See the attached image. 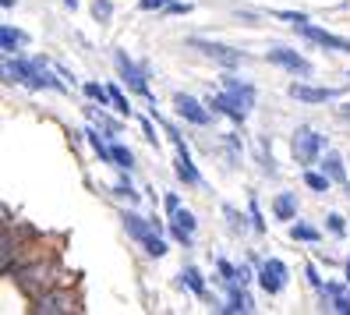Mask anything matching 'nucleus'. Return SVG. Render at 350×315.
Instances as JSON below:
<instances>
[{"label":"nucleus","instance_id":"obj_1","mask_svg":"<svg viewBox=\"0 0 350 315\" xmlns=\"http://www.w3.org/2000/svg\"><path fill=\"white\" fill-rule=\"evenodd\" d=\"M120 220H124V230H128V234H131V238H135L142 248L149 251L152 259H163V255L170 251V248H167V241L159 238V227H156V220L138 216L135 209H124V216H120Z\"/></svg>","mask_w":350,"mask_h":315},{"label":"nucleus","instance_id":"obj_2","mask_svg":"<svg viewBox=\"0 0 350 315\" xmlns=\"http://www.w3.org/2000/svg\"><path fill=\"white\" fill-rule=\"evenodd\" d=\"M113 64H117V75H120V81L135 92V96H142V99H149V103H156V96H152V89H149V71L146 68H138L135 60L124 53V50H113Z\"/></svg>","mask_w":350,"mask_h":315},{"label":"nucleus","instance_id":"obj_3","mask_svg":"<svg viewBox=\"0 0 350 315\" xmlns=\"http://www.w3.org/2000/svg\"><path fill=\"white\" fill-rule=\"evenodd\" d=\"M291 149H294V160H297L301 166H312V163H319L322 153H325V135H319L315 128H297Z\"/></svg>","mask_w":350,"mask_h":315},{"label":"nucleus","instance_id":"obj_4","mask_svg":"<svg viewBox=\"0 0 350 315\" xmlns=\"http://www.w3.org/2000/svg\"><path fill=\"white\" fill-rule=\"evenodd\" d=\"M188 47L202 50L205 57H213L216 64H223V68H237V64H244V60H248L241 50H234V47H223V43H216V39H202V36H191V39H188Z\"/></svg>","mask_w":350,"mask_h":315},{"label":"nucleus","instance_id":"obj_5","mask_svg":"<svg viewBox=\"0 0 350 315\" xmlns=\"http://www.w3.org/2000/svg\"><path fill=\"white\" fill-rule=\"evenodd\" d=\"M205 103H209L213 114H219V117H226V121H234L237 128H244V121H248V107H244L241 96H234L230 89H226V92H213Z\"/></svg>","mask_w":350,"mask_h":315},{"label":"nucleus","instance_id":"obj_6","mask_svg":"<svg viewBox=\"0 0 350 315\" xmlns=\"http://www.w3.org/2000/svg\"><path fill=\"white\" fill-rule=\"evenodd\" d=\"M286 280H291V269H286V262H280V259H265V262H258V287L269 294V298L286 287Z\"/></svg>","mask_w":350,"mask_h":315},{"label":"nucleus","instance_id":"obj_7","mask_svg":"<svg viewBox=\"0 0 350 315\" xmlns=\"http://www.w3.org/2000/svg\"><path fill=\"white\" fill-rule=\"evenodd\" d=\"M174 107H177V114L188 121V124H195V128H205V124L213 121L209 103H198V99L188 96V92H177V96H174Z\"/></svg>","mask_w":350,"mask_h":315},{"label":"nucleus","instance_id":"obj_8","mask_svg":"<svg viewBox=\"0 0 350 315\" xmlns=\"http://www.w3.org/2000/svg\"><path fill=\"white\" fill-rule=\"evenodd\" d=\"M195 230H198V220H195V213L191 209H174L170 213V234H174V241L177 244H184V248H191L195 244Z\"/></svg>","mask_w":350,"mask_h":315},{"label":"nucleus","instance_id":"obj_9","mask_svg":"<svg viewBox=\"0 0 350 315\" xmlns=\"http://www.w3.org/2000/svg\"><path fill=\"white\" fill-rule=\"evenodd\" d=\"M75 305H71V298H68V294L64 290H43V294H36V298H32V312L36 315H68Z\"/></svg>","mask_w":350,"mask_h":315},{"label":"nucleus","instance_id":"obj_10","mask_svg":"<svg viewBox=\"0 0 350 315\" xmlns=\"http://www.w3.org/2000/svg\"><path fill=\"white\" fill-rule=\"evenodd\" d=\"M223 287H226V305H216V312H255V301H252V294L244 290V284H237V280H223Z\"/></svg>","mask_w":350,"mask_h":315},{"label":"nucleus","instance_id":"obj_11","mask_svg":"<svg viewBox=\"0 0 350 315\" xmlns=\"http://www.w3.org/2000/svg\"><path fill=\"white\" fill-rule=\"evenodd\" d=\"M269 64H280L283 71L301 75V78H312V64H308V60H304L297 50H283V47L269 50Z\"/></svg>","mask_w":350,"mask_h":315},{"label":"nucleus","instance_id":"obj_12","mask_svg":"<svg viewBox=\"0 0 350 315\" xmlns=\"http://www.w3.org/2000/svg\"><path fill=\"white\" fill-rule=\"evenodd\" d=\"M297 32H301L304 39H312V43L325 47V50H336V53H350V39H343V36H333V32H325V29H315L312 22L297 25Z\"/></svg>","mask_w":350,"mask_h":315},{"label":"nucleus","instance_id":"obj_13","mask_svg":"<svg viewBox=\"0 0 350 315\" xmlns=\"http://www.w3.org/2000/svg\"><path fill=\"white\" fill-rule=\"evenodd\" d=\"M322 301H329V308H333L336 315H350V290L343 284H322Z\"/></svg>","mask_w":350,"mask_h":315},{"label":"nucleus","instance_id":"obj_14","mask_svg":"<svg viewBox=\"0 0 350 315\" xmlns=\"http://www.w3.org/2000/svg\"><path fill=\"white\" fill-rule=\"evenodd\" d=\"M291 92L297 103H329V99H336V89H315V86H304V81H294Z\"/></svg>","mask_w":350,"mask_h":315},{"label":"nucleus","instance_id":"obj_15","mask_svg":"<svg viewBox=\"0 0 350 315\" xmlns=\"http://www.w3.org/2000/svg\"><path fill=\"white\" fill-rule=\"evenodd\" d=\"M81 135L89 138V145H92V153L99 156V163H113V149H110V138H117V135H110V131H103V135H99V124H96V128H85Z\"/></svg>","mask_w":350,"mask_h":315},{"label":"nucleus","instance_id":"obj_16","mask_svg":"<svg viewBox=\"0 0 350 315\" xmlns=\"http://www.w3.org/2000/svg\"><path fill=\"white\" fill-rule=\"evenodd\" d=\"M174 171H177V177H180L184 184H191V188H202V184H205L202 174H198V166H195V160H191V153H177Z\"/></svg>","mask_w":350,"mask_h":315},{"label":"nucleus","instance_id":"obj_17","mask_svg":"<svg viewBox=\"0 0 350 315\" xmlns=\"http://www.w3.org/2000/svg\"><path fill=\"white\" fill-rule=\"evenodd\" d=\"M223 89H230L234 96H241V103L244 107H255V86L252 81H244V78H237V75H223Z\"/></svg>","mask_w":350,"mask_h":315},{"label":"nucleus","instance_id":"obj_18","mask_svg":"<svg viewBox=\"0 0 350 315\" xmlns=\"http://www.w3.org/2000/svg\"><path fill=\"white\" fill-rule=\"evenodd\" d=\"M273 213H276V220H283V223H294V220H297V195H294V192H280V195L273 199Z\"/></svg>","mask_w":350,"mask_h":315},{"label":"nucleus","instance_id":"obj_19","mask_svg":"<svg viewBox=\"0 0 350 315\" xmlns=\"http://www.w3.org/2000/svg\"><path fill=\"white\" fill-rule=\"evenodd\" d=\"M25 43H29V36H25L22 29H11V25L0 29V50H4V57H14Z\"/></svg>","mask_w":350,"mask_h":315},{"label":"nucleus","instance_id":"obj_20","mask_svg":"<svg viewBox=\"0 0 350 315\" xmlns=\"http://www.w3.org/2000/svg\"><path fill=\"white\" fill-rule=\"evenodd\" d=\"M180 287H188L195 298H205V294H209V290H205V277H202L198 266H184L180 269Z\"/></svg>","mask_w":350,"mask_h":315},{"label":"nucleus","instance_id":"obj_21","mask_svg":"<svg viewBox=\"0 0 350 315\" xmlns=\"http://www.w3.org/2000/svg\"><path fill=\"white\" fill-rule=\"evenodd\" d=\"M89 103H99V107H113V96H110V86H99V81H85L81 86Z\"/></svg>","mask_w":350,"mask_h":315},{"label":"nucleus","instance_id":"obj_22","mask_svg":"<svg viewBox=\"0 0 350 315\" xmlns=\"http://www.w3.org/2000/svg\"><path fill=\"white\" fill-rule=\"evenodd\" d=\"M110 149H113V166H120V171H135V153L128 149L124 142L110 138Z\"/></svg>","mask_w":350,"mask_h":315},{"label":"nucleus","instance_id":"obj_23","mask_svg":"<svg viewBox=\"0 0 350 315\" xmlns=\"http://www.w3.org/2000/svg\"><path fill=\"white\" fill-rule=\"evenodd\" d=\"M291 238H294V241H304V244H319V241H322L319 230H315L312 223H304V220L291 223Z\"/></svg>","mask_w":350,"mask_h":315},{"label":"nucleus","instance_id":"obj_24","mask_svg":"<svg viewBox=\"0 0 350 315\" xmlns=\"http://www.w3.org/2000/svg\"><path fill=\"white\" fill-rule=\"evenodd\" d=\"M322 171L333 177V184H343L347 181V171H343V160L336 156V153H325L322 156Z\"/></svg>","mask_w":350,"mask_h":315},{"label":"nucleus","instance_id":"obj_25","mask_svg":"<svg viewBox=\"0 0 350 315\" xmlns=\"http://www.w3.org/2000/svg\"><path fill=\"white\" fill-rule=\"evenodd\" d=\"M304 184L312 188V192H319V195H325L329 188H333V177H329L325 171H304Z\"/></svg>","mask_w":350,"mask_h":315},{"label":"nucleus","instance_id":"obj_26","mask_svg":"<svg viewBox=\"0 0 350 315\" xmlns=\"http://www.w3.org/2000/svg\"><path fill=\"white\" fill-rule=\"evenodd\" d=\"M85 114H89V121H92V124H99L103 131H110V135H120V121H113L110 114H103V110H96V107H85Z\"/></svg>","mask_w":350,"mask_h":315},{"label":"nucleus","instance_id":"obj_27","mask_svg":"<svg viewBox=\"0 0 350 315\" xmlns=\"http://www.w3.org/2000/svg\"><path fill=\"white\" fill-rule=\"evenodd\" d=\"M110 96H113V110H117V114H124V117H131L135 107H131V99L120 92V86H110Z\"/></svg>","mask_w":350,"mask_h":315},{"label":"nucleus","instance_id":"obj_28","mask_svg":"<svg viewBox=\"0 0 350 315\" xmlns=\"http://www.w3.org/2000/svg\"><path fill=\"white\" fill-rule=\"evenodd\" d=\"M113 195H117V199H128L131 205L142 199V195L135 192V184H131V181H117V184H113Z\"/></svg>","mask_w":350,"mask_h":315},{"label":"nucleus","instance_id":"obj_29","mask_svg":"<svg viewBox=\"0 0 350 315\" xmlns=\"http://www.w3.org/2000/svg\"><path fill=\"white\" fill-rule=\"evenodd\" d=\"M92 14H96V22H110V18H113V4H110V0H92Z\"/></svg>","mask_w":350,"mask_h":315},{"label":"nucleus","instance_id":"obj_30","mask_svg":"<svg viewBox=\"0 0 350 315\" xmlns=\"http://www.w3.org/2000/svg\"><path fill=\"white\" fill-rule=\"evenodd\" d=\"M325 227H329V234H336V238H343V234H347V223H343V216H340V213H329V216H325Z\"/></svg>","mask_w":350,"mask_h":315},{"label":"nucleus","instance_id":"obj_31","mask_svg":"<svg viewBox=\"0 0 350 315\" xmlns=\"http://www.w3.org/2000/svg\"><path fill=\"white\" fill-rule=\"evenodd\" d=\"M248 220H252V230H258V234H262V230H265V220H262V209H258V202H255V199L248 202Z\"/></svg>","mask_w":350,"mask_h":315},{"label":"nucleus","instance_id":"obj_32","mask_svg":"<svg viewBox=\"0 0 350 315\" xmlns=\"http://www.w3.org/2000/svg\"><path fill=\"white\" fill-rule=\"evenodd\" d=\"M276 18H283V22H291L294 29L308 22V14H301V11H276Z\"/></svg>","mask_w":350,"mask_h":315},{"label":"nucleus","instance_id":"obj_33","mask_svg":"<svg viewBox=\"0 0 350 315\" xmlns=\"http://www.w3.org/2000/svg\"><path fill=\"white\" fill-rule=\"evenodd\" d=\"M216 269H219L223 280H237V266H230L226 259H216ZM237 284H241V280H237Z\"/></svg>","mask_w":350,"mask_h":315},{"label":"nucleus","instance_id":"obj_34","mask_svg":"<svg viewBox=\"0 0 350 315\" xmlns=\"http://www.w3.org/2000/svg\"><path fill=\"white\" fill-rule=\"evenodd\" d=\"M223 213H226V220H230V227H234V230H244V227H248V223H244V216L237 213L234 205H223Z\"/></svg>","mask_w":350,"mask_h":315},{"label":"nucleus","instance_id":"obj_35","mask_svg":"<svg viewBox=\"0 0 350 315\" xmlns=\"http://www.w3.org/2000/svg\"><path fill=\"white\" fill-rule=\"evenodd\" d=\"M142 135H146V142L159 145V135H156V128H152V121H149V117H142Z\"/></svg>","mask_w":350,"mask_h":315},{"label":"nucleus","instance_id":"obj_36","mask_svg":"<svg viewBox=\"0 0 350 315\" xmlns=\"http://www.w3.org/2000/svg\"><path fill=\"white\" fill-rule=\"evenodd\" d=\"M170 0H138V8L142 11H167Z\"/></svg>","mask_w":350,"mask_h":315},{"label":"nucleus","instance_id":"obj_37","mask_svg":"<svg viewBox=\"0 0 350 315\" xmlns=\"http://www.w3.org/2000/svg\"><path fill=\"white\" fill-rule=\"evenodd\" d=\"M304 277H308V284H312L315 290H322V277H319V269H315V266H304Z\"/></svg>","mask_w":350,"mask_h":315},{"label":"nucleus","instance_id":"obj_38","mask_svg":"<svg viewBox=\"0 0 350 315\" xmlns=\"http://www.w3.org/2000/svg\"><path fill=\"white\" fill-rule=\"evenodd\" d=\"M188 11H191V4H180V0H170L163 14H188Z\"/></svg>","mask_w":350,"mask_h":315},{"label":"nucleus","instance_id":"obj_39","mask_svg":"<svg viewBox=\"0 0 350 315\" xmlns=\"http://www.w3.org/2000/svg\"><path fill=\"white\" fill-rule=\"evenodd\" d=\"M255 277H258V273H252V266H244V262L237 266V280H241V284H252Z\"/></svg>","mask_w":350,"mask_h":315},{"label":"nucleus","instance_id":"obj_40","mask_svg":"<svg viewBox=\"0 0 350 315\" xmlns=\"http://www.w3.org/2000/svg\"><path fill=\"white\" fill-rule=\"evenodd\" d=\"M163 205H167V213H174V209H180V195H177V192H167Z\"/></svg>","mask_w":350,"mask_h":315},{"label":"nucleus","instance_id":"obj_41","mask_svg":"<svg viewBox=\"0 0 350 315\" xmlns=\"http://www.w3.org/2000/svg\"><path fill=\"white\" fill-rule=\"evenodd\" d=\"M14 4H18V0H0V8H4V11H11Z\"/></svg>","mask_w":350,"mask_h":315},{"label":"nucleus","instance_id":"obj_42","mask_svg":"<svg viewBox=\"0 0 350 315\" xmlns=\"http://www.w3.org/2000/svg\"><path fill=\"white\" fill-rule=\"evenodd\" d=\"M343 277H347V284H350V262L343 266Z\"/></svg>","mask_w":350,"mask_h":315},{"label":"nucleus","instance_id":"obj_43","mask_svg":"<svg viewBox=\"0 0 350 315\" xmlns=\"http://www.w3.org/2000/svg\"><path fill=\"white\" fill-rule=\"evenodd\" d=\"M64 4H68V8H71V11H75V8H78V0H64Z\"/></svg>","mask_w":350,"mask_h":315},{"label":"nucleus","instance_id":"obj_44","mask_svg":"<svg viewBox=\"0 0 350 315\" xmlns=\"http://www.w3.org/2000/svg\"><path fill=\"white\" fill-rule=\"evenodd\" d=\"M347 195H350V184H347Z\"/></svg>","mask_w":350,"mask_h":315}]
</instances>
